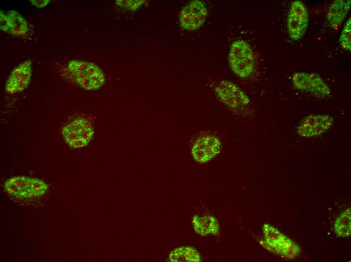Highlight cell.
<instances>
[{
    "mask_svg": "<svg viewBox=\"0 0 351 262\" xmlns=\"http://www.w3.org/2000/svg\"><path fill=\"white\" fill-rule=\"evenodd\" d=\"M61 133L64 141L69 147L78 149L90 143L94 137V129L89 120L79 117L63 126Z\"/></svg>",
    "mask_w": 351,
    "mask_h": 262,
    "instance_id": "5b68a950",
    "label": "cell"
},
{
    "mask_svg": "<svg viewBox=\"0 0 351 262\" xmlns=\"http://www.w3.org/2000/svg\"><path fill=\"white\" fill-rule=\"evenodd\" d=\"M228 63L233 73L241 78H247L253 73L255 57L250 45L243 40H238L231 45Z\"/></svg>",
    "mask_w": 351,
    "mask_h": 262,
    "instance_id": "7a4b0ae2",
    "label": "cell"
},
{
    "mask_svg": "<svg viewBox=\"0 0 351 262\" xmlns=\"http://www.w3.org/2000/svg\"><path fill=\"white\" fill-rule=\"evenodd\" d=\"M145 3V1H116L117 5L130 10H137Z\"/></svg>",
    "mask_w": 351,
    "mask_h": 262,
    "instance_id": "d6986e66",
    "label": "cell"
},
{
    "mask_svg": "<svg viewBox=\"0 0 351 262\" xmlns=\"http://www.w3.org/2000/svg\"><path fill=\"white\" fill-rule=\"evenodd\" d=\"M168 259L172 262H199L201 255L195 248L190 246H182L172 250L169 254Z\"/></svg>",
    "mask_w": 351,
    "mask_h": 262,
    "instance_id": "2e32d148",
    "label": "cell"
},
{
    "mask_svg": "<svg viewBox=\"0 0 351 262\" xmlns=\"http://www.w3.org/2000/svg\"><path fill=\"white\" fill-rule=\"evenodd\" d=\"M192 225L196 233L202 236L219 234L220 226L216 218L213 216H199L195 215L192 218Z\"/></svg>",
    "mask_w": 351,
    "mask_h": 262,
    "instance_id": "5bb4252c",
    "label": "cell"
},
{
    "mask_svg": "<svg viewBox=\"0 0 351 262\" xmlns=\"http://www.w3.org/2000/svg\"><path fill=\"white\" fill-rule=\"evenodd\" d=\"M334 231L339 237H346L350 234V208L343 211L336 219Z\"/></svg>",
    "mask_w": 351,
    "mask_h": 262,
    "instance_id": "e0dca14e",
    "label": "cell"
},
{
    "mask_svg": "<svg viewBox=\"0 0 351 262\" xmlns=\"http://www.w3.org/2000/svg\"><path fill=\"white\" fill-rule=\"evenodd\" d=\"M217 98L231 111L241 114L244 113L251 104L247 94L233 82L223 80L214 87Z\"/></svg>",
    "mask_w": 351,
    "mask_h": 262,
    "instance_id": "277c9868",
    "label": "cell"
},
{
    "mask_svg": "<svg viewBox=\"0 0 351 262\" xmlns=\"http://www.w3.org/2000/svg\"><path fill=\"white\" fill-rule=\"evenodd\" d=\"M291 82L298 90L307 92L317 97L324 98L331 94L328 85L318 74L299 72L294 73Z\"/></svg>",
    "mask_w": 351,
    "mask_h": 262,
    "instance_id": "ba28073f",
    "label": "cell"
},
{
    "mask_svg": "<svg viewBox=\"0 0 351 262\" xmlns=\"http://www.w3.org/2000/svg\"><path fill=\"white\" fill-rule=\"evenodd\" d=\"M350 0H336L330 5L327 20L332 27L337 28L343 22L350 8Z\"/></svg>",
    "mask_w": 351,
    "mask_h": 262,
    "instance_id": "9a60e30c",
    "label": "cell"
},
{
    "mask_svg": "<svg viewBox=\"0 0 351 262\" xmlns=\"http://www.w3.org/2000/svg\"><path fill=\"white\" fill-rule=\"evenodd\" d=\"M308 22V11L305 4L300 0L294 1L287 18V30L292 40L298 41L304 36Z\"/></svg>",
    "mask_w": 351,
    "mask_h": 262,
    "instance_id": "9c48e42d",
    "label": "cell"
},
{
    "mask_svg": "<svg viewBox=\"0 0 351 262\" xmlns=\"http://www.w3.org/2000/svg\"><path fill=\"white\" fill-rule=\"evenodd\" d=\"M207 15V9L203 3L198 0L193 1L181 10L180 24L185 30H195L204 24Z\"/></svg>",
    "mask_w": 351,
    "mask_h": 262,
    "instance_id": "8fae6325",
    "label": "cell"
},
{
    "mask_svg": "<svg viewBox=\"0 0 351 262\" xmlns=\"http://www.w3.org/2000/svg\"><path fill=\"white\" fill-rule=\"evenodd\" d=\"M67 69L76 83L85 90H97L105 83L104 73L92 62L74 59L68 63Z\"/></svg>",
    "mask_w": 351,
    "mask_h": 262,
    "instance_id": "6da1fadb",
    "label": "cell"
},
{
    "mask_svg": "<svg viewBox=\"0 0 351 262\" xmlns=\"http://www.w3.org/2000/svg\"><path fill=\"white\" fill-rule=\"evenodd\" d=\"M264 240L261 244L268 250L289 259L294 258L298 254V246L276 228L268 224L262 226Z\"/></svg>",
    "mask_w": 351,
    "mask_h": 262,
    "instance_id": "8992f818",
    "label": "cell"
},
{
    "mask_svg": "<svg viewBox=\"0 0 351 262\" xmlns=\"http://www.w3.org/2000/svg\"><path fill=\"white\" fill-rule=\"evenodd\" d=\"M221 148V141L217 135L210 131H202L194 140L191 154L196 162L205 163L215 157Z\"/></svg>",
    "mask_w": 351,
    "mask_h": 262,
    "instance_id": "52a82bcc",
    "label": "cell"
},
{
    "mask_svg": "<svg viewBox=\"0 0 351 262\" xmlns=\"http://www.w3.org/2000/svg\"><path fill=\"white\" fill-rule=\"evenodd\" d=\"M341 47L347 51L351 50V19L349 17L345 22L339 37Z\"/></svg>",
    "mask_w": 351,
    "mask_h": 262,
    "instance_id": "ac0fdd59",
    "label": "cell"
},
{
    "mask_svg": "<svg viewBox=\"0 0 351 262\" xmlns=\"http://www.w3.org/2000/svg\"><path fill=\"white\" fill-rule=\"evenodd\" d=\"M6 191L17 198H32L44 195L48 186L43 180L25 176H15L8 178L4 184Z\"/></svg>",
    "mask_w": 351,
    "mask_h": 262,
    "instance_id": "3957f363",
    "label": "cell"
},
{
    "mask_svg": "<svg viewBox=\"0 0 351 262\" xmlns=\"http://www.w3.org/2000/svg\"><path fill=\"white\" fill-rule=\"evenodd\" d=\"M32 65L30 59L24 60L11 72L5 89L10 94L21 92L28 86L32 75Z\"/></svg>",
    "mask_w": 351,
    "mask_h": 262,
    "instance_id": "7c38bea8",
    "label": "cell"
},
{
    "mask_svg": "<svg viewBox=\"0 0 351 262\" xmlns=\"http://www.w3.org/2000/svg\"><path fill=\"white\" fill-rule=\"evenodd\" d=\"M333 118L326 114H311L306 116L297 127L298 134L305 138H311L326 132L333 124Z\"/></svg>",
    "mask_w": 351,
    "mask_h": 262,
    "instance_id": "30bf717a",
    "label": "cell"
},
{
    "mask_svg": "<svg viewBox=\"0 0 351 262\" xmlns=\"http://www.w3.org/2000/svg\"><path fill=\"white\" fill-rule=\"evenodd\" d=\"M31 3L36 7L42 8L46 6L50 2V0H31Z\"/></svg>",
    "mask_w": 351,
    "mask_h": 262,
    "instance_id": "ffe728a7",
    "label": "cell"
},
{
    "mask_svg": "<svg viewBox=\"0 0 351 262\" xmlns=\"http://www.w3.org/2000/svg\"><path fill=\"white\" fill-rule=\"evenodd\" d=\"M1 29L16 36L25 37L28 33L29 25L25 19L17 12L1 11Z\"/></svg>",
    "mask_w": 351,
    "mask_h": 262,
    "instance_id": "4fadbf2b",
    "label": "cell"
}]
</instances>
